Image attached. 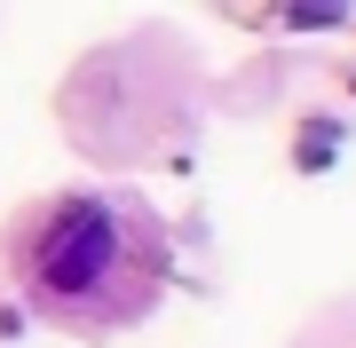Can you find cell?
Instances as JSON below:
<instances>
[{"label": "cell", "mask_w": 356, "mask_h": 348, "mask_svg": "<svg viewBox=\"0 0 356 348\" xmlns=\"http://www.w3.org/2000/svg\"><path fill=\"white\" fill-rule=\"evenodd\" d=\"M111 254H119L111 214L95 198H64L48 214V230H40V245H32V285L48 301H79V293H95L111 277Z\"/></svg>", "instance_id": "obj_1"}, {"label": "cell", "mask_w": 356, "mask_h": 348, "mask_svg": "<svg viewBox=\"0 0 356 348\" xmlns=\"http://www.w3.org/2000/svg\"><path fill=\"white\" fill-rule=\"evenodd\" d=\"M341 16H348V0H285V24H301V32L341 24Z\"/></svg>", "instance_id": "obj_2"}, {"label": "cell", "mask_w": 356, "mask_h": 348, "mask_svg": "<svg viewBox=\"0 0 356 348\" xmlns=\"http://www.w3.org/2000/svg\"><path fill=\"white\" fill-rule=\"evenodd\" d=\"M332 142H341V127H301V167H332Z\"/></svg>", "instance_id": "obj_3"}]
</instances>
